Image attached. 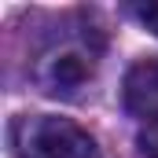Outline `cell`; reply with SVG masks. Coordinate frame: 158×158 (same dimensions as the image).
Segmentation results:
<instances>
[{
    "label": "cell",
    "instance_id": "obj_1",
    "mask_svg": "<svg viewBox=\"0 0 158 158\" xmlns=\"http://www.w3.org/2000/svg\"><path fill=\"white\" fill-rule=\"evenodd\" d=\"M103 59V37L92 26H63L40 40L30 74L37 88L52 99H77L96 77Z\"/></svg>",
    "mask_w": 158,
    "mask_h": 158
},
{
    "label": "cell",
    "instance_id": "obj_2",
    "mask_svg": "<svg viewBox=\"0 0 158 158\" xmlns=\"http://www.w3.org/2000/svg\"><path fill=\"white\" fill-rule=\"evenodd\" d=\"M11 147L19 158H103L81 125L55 114H19L11 121Z\"/></svg>",
    "mask_w": 158,
    "mask_h": 158
},
{
    "label": "cell",
    "instance_id": "obj_3",
    "mask_svg": "<svg viewBox=\"0 0 158 158\" xmlns=\"http://www.w3.org/2000/svg\"><path fill=\"white\" fill-rule=\"evenodd\" d=\"M121 99H125L129 114H136L143 121L158 118V59H143V63H136L125 74Z\"/></svg>",
    "mask_w": 158,
    "mask_h": 158
},
{
    "label": "cell",
    "instance_id": "obj_4",
    "mask_svg": "<svg viewBox=\"0 0 158 158\" xmlns=\"http://www.w3.org/2000/svg\"><path fill=\"white\" fill-rule=\"evenodd\" d=\"M136 143H140V155H143V158H158V118L155 121H143Z\"/></svg>",
    "mask_w": 158,
    "mask_h": 158
},
{
    "label": "cell",
    "instance_id": "obj_5",
    "mask_svg": "<svg viewBox=\"0 0 158 158\" xmlns=\"http://www.w3.org/2000/svg\"><path fill=\"white\" fill-rule=\"evenodd\" d=\"M132 15H136V19H140V22H143V26H147V30H151V33L158 37V0H147V4H132Z\"/></svg>",
    "mask_w": 158,
    "mask_h": 158
}]
</instances>
